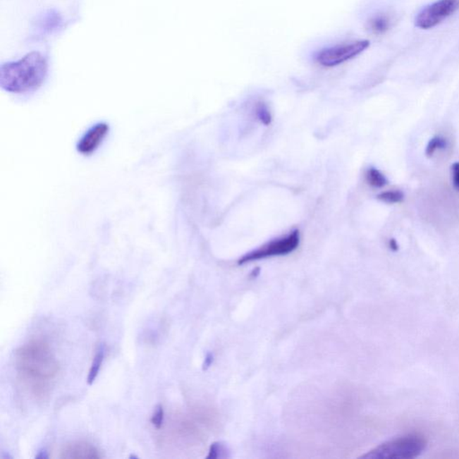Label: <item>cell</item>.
Returning <instances> with one entry per match:
<instances>
[{"mask_svg": "<svg viewBox=\"0 0 459 459\" xmlns=\"http://www.w3.org/2000/svg\"><path fill=\"white\" fill-rule=\"evenodd\" d=\"M48 71L47 59L41 52H30L18 61L1 66L0 87L18 94L37 90L47 78Z\"/></svg>", "mask_w": 459, "mask_h": 459, "instance_id": "1", "label": "cell"}, {"mask_svg": "<svg viewBox=\"0 0 459 459\" xmlns=\"http://www.w3.org/2000/svg\"><path fill=\"white\" fill-rule=\"evenodd\" d=\"M427 440L418 434H408L385 442L363 455L368 459H412L419 457L427 448Z\"/></svg>", "mask_w": 459, "mask_h": 459, "instance_id": "2", "label": "cell"}, {"mask_svg": "<svg viewBox=\"0 0 459 459\" xmlns=\"http://www.w3.org/2000/svg\"><path fill=\"white\" fill-rule=\"evenodd\" d=\"M300 244V233L298 230L293 231L288 235L271 240L269 243L257 250H252L238 260V265L257 262L267 257L286 256L295 252Z\"/></svg>", "mask_w": 459, "mask_h": 459, "instance_id": "3", "label": "cell"}, {"mask_svg": "<svg viewBox=\"0 0 459 459\" xmlns=\"http://www.w3.org/2000/svg\"><path fill=\"white\" fill-rule=\"evenodd\" d=\"M369 42L366 39L333 46L320 51L316 59L323 67L333 68L357 57L369 48Z\"/></svg>", "mask_w": 459, "mask_h": 459, "instance_id": "4", "label": "cell"}, {"mask_svg": "<svg viewBox=\"0 0 459 459\" xmlns=\"http://www.w3.org/2000/svg\"><path fill=\"white\" fill-rule=\"evenodd\" d=\"M459 9V0H438L425 6L416 16V27L429 30L441 24Z\"/></svg>", "mask_w": 459, "mask_h": 459, "instance_id": "5", "label": "cell"}, {"mask_svg": "<svg viewBox=\"0 0 459 459\" xmlns=\"http://www.w3.org/2000/svg\"><path fill=\"white\" fill-rule=\"evenodd\" d=\"M109 132L110 126L105 122L94 124L79 140L77 145L78 153L82 155H91L94 153L106 138Z\"/></svg>", "mask_w": 459, "mask_h": 459, "instance_id": "6", "label": "cell"}, {"mask_svg": "<svg viewBox=\"0 0 459 459\" xmlns=\"http://www.w3.org/2000/svg\"><path fill=\"white\" fill-rule=\"evenodd\" d=\"M391 25V16L386 14H378L369 20L367 28L372 35H382L388 31Z\"/></svg>", "mask_w": 459, "mask_h": 459, "instance_id": "7", "label": "cell"}, {"mask_svg": "<svg viewBox=\"0 0 459 459\" xmlns=\"http://www.w3.org/2000/svg\"><path fill=\"white\" fill-rule=\"evenodd\" d=\"M104 353L105 350L104 345H101L97 350V355H95L94 361H92L90 371H89L87 377V383L89 385L92 384L97 378L99 372H100L102 367V362H104Z\"/></svg>", "mask_w": 459, "mask_h": 459, "instance_id": "8", "label": "cell"}, {"mask_svg": "<svg viewBox=\"0 0 459 459\" xmlns=\"http://www.w3.org/2000/svg\"><path fill=\"white\" fill-rule=\"evenodd\" d=\"M366 180H367L369 186L377 188V189H381L388 183L384 175L376 168H369L367 173H366Z\"/></svg>", "mask_w": 459, "mask_h": 459, "instance_id": "9", "label": "cell"}, {"mask_svg": "<svg viewBox=\"0 0 459 459\" xmlns=\"http://www.w3.org/2000/svg\"><path fill=\"white\" fill-rule=\"evenodd\" d=\"M377 197L378 200L384 203L398 204L401 203L404 200L405 196L404 193L401 192L400 190H389L379 194Z\"/></svg>", "mask_w": 459, "mask_h": 459, "instance_id": "10", "label": "cell"}, {"mask_svg": "<svg viewBox=\"0 0 459 459\" xmlns=\"http://www.w3.org/2000/svg\"><path fill=\"white\" fill-rule=\"evenodd\" d=\"M447 145L448 142L443 137H435L432 138L427 147H426V155L428 157H432L438 150L445 149Z\"/></svg>", "mask_w": 459, "mask_h": 459, "instance_id": "11", "label": "cell"}, {"mask_svg": "<svg viewBox=\"0 0 459 459\" xmlns=\"http://www.w3.org/2000/svg\"><path fill=\"white\" fill-rule=\"evenodd\" d=\"M164 417V412L163 406L161 405H157V408H155L153 417H152V424H153L155 428L160 429L161 425H163Z\"/></svg>", "mask_w": 459, "mask_h": 459, "instance_id": "12", "label": "cell"}, {"mask_svg": "<svg viewBox=\"0 0 459 459\" xmlns=\"http://www.w3.org/2000/svg\"><path fill=\"white\" fill-rule=\"evenodd\" d=\"M221 454L226 457V448L221 443H214L210 447L209 454H208L207 458H221L222 457Z\"/></svg>", "mask_w": 459, "mask_h": 459, "instance_id": "13", "label": "cell"}, {"mask_svg": "<svg viewBox=\"0 0 459 459\" xmlns=\"http://www.w3.org/2000/svg\"><path fill=\"white\" fill-rule=\"evenodd\" d=\"M451 171L454 187L459 191V163L452 165Z\"/></svg>", "mask_w": 459, "mask_h": 459, "instance_id": "14", "label": "cell"}, {"mask_svg": "<svg viewBox=\"0 0 459 459\" xmlns=\"http://www.w3.org/2000/svg\"><path fill=\"white\" fill-rule=\"evenodd\" d=\"M257 114L259 115V118H262V121L265 124H269L270 122V114L269 111H267L266 106L264 105H260L259 110H257Z\"/></svg>", "mask_w": 459, "mask_h": 459, "instance_id": "15", "label": "cell"}, {"mask_svg": "<svg viewBox=\"0 0 459 459\" xmlns=\"http://www.w3.org/2000/svg\"><path fill=\"white\" fill-rule=\"evenodd\" d=\"M214 361V356L212 353H208L207 355L206 359H204V369H207L210 367L211 365H212Z\"/></svg>", "mask_w": 459, "mask_h": 459, "instance_id": "16", "label": "cell"}, {"mask_svg": "<svg viewBox=\"0 0 459 459\" xmlns=\"http://www.w3.org/2000/svg\"><path fill=\"white\" fill-rule=\"evenodd\" d=\"M389 247H391V250L393 252H398L399 249V246L398 243H396V240L395 239H391L389 240Z\"/></svg>", "mask_w": 459, "mask_h": 459, "instance_id": "17", "label": "cell"}, {"mask_svg": "<svg viewBox=\"0 0 459 459\" xmlns=\"http://www.w3.org/2000/svg\"><path fill=\"white\" fill-rule=\"evenodd\" d=\"M35 458L37 459H47L49 458V455L47 454V451L42 450L39 452V454L36 455Z\"/></svg>", "mask_w": 459, "mask_h": 459, "instance_id": "18", "label": "cell"}, {"mask_svg": "<svg viewBox=\"0 0 459 459\" xmlns=\"http://www.w3.org/2000/svg\"><path fill=\"white\" fill-rule=\"evenodd\" d=\"M130 458L138 459V457H137V455H130Z\"/></svg>", "mask_w": 459, "mask_h": 459, "instance_id": "19", "label": "cell"}]
</instances>
